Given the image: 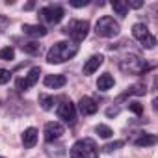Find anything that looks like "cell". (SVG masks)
<instances>
[{
	"label": "cell",
	"instance_id": "31",
	"mask_svg": "<svg viewBox=\"0 0 158 158\" xmlns=\"http://www.w3.org/2000/svg\"><path fill=\"white\" fill-rule=\"evenodd\" d=\"M0 158H4V156H0Z\"/></svg>",
	"mask_w": 158,
	"mask_h": 158
},
{
	"label": "cell",
	"instance_id": "11",
	"mask_svg": "<svg viewBox=\"0 0 158 158\" xmlns=\"http://www.w3.org/2000/svg\"><path fill=\"white\" fill-rule=\"evenodd\" d=\"M45 86L47 88H52V89H60V88H63L65 84H67V78L63 76V74H48V76H45Z\"/></svg>",
	"mask_w": 158,
	"mask_h": 158
},
{
	"label": "cell",
	"instance_id": "3",
	"mask_svg": "<svg viewBox=\"0 0 158 158\" xmlns=\"http://www.w3.org/2000/svg\"><path fill=\"white\" fill-rule=\"evenodd\" d=\"M63 32H65L74 43H80V41L86 39V35H88V32H89V23H88V21H71V23L63 28Z\"/></svg>",
	"mask_w": 158,
	"mask_h": 158
},
{
	"label": "cell",
	"instance_id": "12",
	"mask_svg": "<svg viewBox=\"0 0 158 158\" xmlns=\"http://www.w3.org/2000/svg\"><path fill=\"white\" fill-rule=\"evenodd\" d=\"M102 61H104L102 54H93V56L84 63V74H93V73L102 65Z\"/></svg>",
	"mask_w": 158,
	"mask_h": 158
},
{
	"label": "cell",
	"instance_id": "6",
	"mask_svg": "<svg viewBox=\"0 0 158 158\" xmlns=\"http://www.w3.org/2000/svg\"><path fill=\"white\" fill-rule=\"evenodd\" d=\"M121 69L125 73H130V74H139L143 71V63L141 60H138L136 56H127L123 61H121Z\"/></svg>",
	"mask_w": 158,
	"mask_h": 158
},
{
	"label": "cell",
	"instance_id": "14",
	"mask_svg": "<svg viewBox=\"0 0 158 158\" xmlns=\"http://www.w3.org/2000/svg\"><path fill=\"white\" fill-rule=\"evenodd\" d=\"M35 141H37V130H35L34 127L26 128V130L23 132V145H24L26 149H30V147L35 145Z\"/></svg>",
	"mask_w": 158,
	"mask_h": 158
},
{
	"label": "cell",
	"instance_id": "1",
	"mask_svg": "<svg viewBox=\"0 0 158 158\" xmlns=\"http://www.w3.org/2000/svg\"><path fill=\"white\" fill-rule=\"evenodd\" d=\"M78 52V47L69 43V41H58L54 43L48 52H47V61L48 63H63L67 60H71L73 56H76Z\"/></svg>",
	"mask_w": 158,
	"mask_h": 158
},
{
	"label": "cell",
	"instance_id": "28",
	"mask_svg": "<svg viewBox=\"0 0 158 158\" xmlns=\"http://www.w3.org/2000/svg\"><path fill=\"white\" fill-rule=\"evenodd\" d=\"M127 6L128 8H141L143 2H141V0H132V2H127Z\"/></svg>",
	"mask_w": 158,
	"mask_h": 158
},
{
	"label": "cell",
	"instance_id": "13",
	"mask_svg": "<svg viewBox=\"0 0 158 158\" xmlns=\"http://www.w3.org/2000/svg\"><path fill=\"white\" fill-rule=\"evenodd\" d=\"M23 32L32 35V37H43L47 35V28L41 24H23Z\"/></svg>",
	"mask_w": 158,
	"mask_h": 158
},
{
	"label": "cell",
	"instance_id": "4",
	"mask_svg": "<svg viewBox=\"0 0 158 158\" xmlns=\"http://www.w3.org/2000/svg\"><path fill=\"white\" fill-rule=\"evenodd\" d=\"M95 32H97V35H101V37H115V35L119 34V23L114 21V17L104 15V17H101V19L97 21Z\"/></svg>",
	"mask_w": 158,
	"mask_h": 158
},
{
	"label": "cell",
	"instance_id": "7",
	"mask_svg": "<svg viewBox=\"0 0 158 158\" xmlns=\"http://www.w3.org/2000/svg\"><path fill=\"white\" fill-rule=\"evenodd\" d=\"M41 15H43L45 21L56 24V23H60L63 19V8H60V6H47V8L41 10Z\"/></svg>",
	"mask_w": 158,
	"mask_h": 158
},
{
	"label": "cell",
	"instance_id": "2",
	"mask_svg": "<svg viewBox=\"0 0 158 158\" xmlns=\"http://www.w3.org/2000/svg\"><path fill=\"white\" fill-rule=\"evenodd\" d=\"M71 158H99V151L93 139H78L71 147Z\"/></svg>",
	"mask_w": 158,
	"mask_h": 158
},
{
	"label": "cell",
	"instance_id": "20",
	"mask_svg": "<svg viewBox=\"0 0 158 158\" xmlns=\"http://www.w3.org/2000/svg\"><path fill=\"white\" fill-rule=\"evenodd\" d=\"M39 104L43 106V110H50V108H52V104H54V97L41 93V95H39Z\"/></svg>",
	"mask_w": 158,
	"mask_h": 158
},
{
	"label": "cell",
	"instance_id": "21",
	"mask_svg": "<svg viewBox=\"0 0 158 158\" xmlns=\"http://www.w3.org/2000/svg\"><path fill=\"white\" fill-rule=\"evenodd\" d=\"M95 132H97L101 138H112V136H114V130H112L108 125H97Z\"/></svg>",
	"mask_w": 158,
	"mask_h": 158
},
{
	"label": "cell",
	"instance_id": "17",
	"mask_svg": "<svg viewBox=\"0 0 158 158\" xmlns=\"http://www.w3.org/2000/svg\"><path fill=\"white\" fill-rule=\"evenodd\" d=\"M134 143H136L138 147H151V145L156 143V136H154V134H143V136H139Z\"/></svg>",
	"mask_w": 158,
	"mask_h": 158
},
{
	"label": "cell",
	"instance_id": "22",
	"mask_svg": "<svg viewBox=\"0 0 158 158\" xmlns=\"http://www.w3.org/2000/svg\"><path fill=\"white\" fill-rule=\"evenodd\" d=\"M0 58L6 60V61H10V60H13V58H15V50H13L11 47H4L2 50H0Z\"/></svg>",
	"mask_w": 158,
	"mask_h": 158
},
{
	"label": "cell",
	"instance_id": "24",
	"mask_svg": "<svg viewBox=\"0 0 158 158\" xmlns=\"http://www.w3.org/2000/svg\"><path fill=\"white\" fill-rule=\"evenodd\" d=\"M141 45H143L145 48H154V45H156V37H154L152 34H149V35L141 41Z\"/></svg>",
	"mask_w": 158,
	"mask_h": 158
},
{
	"label": "cell",
	"instance_id": "23",
	"mask_svg": "<svg viewBox=\"0 0 158 158\" xmlns=\"http://www.w3.org/2000/svg\"><path fill=\"white\" fill-rule=\"evenodd\" d=\"M128 110H130L132 114H136V115H143V104H139L138 101L128 102Z\"/></svg>",
	"mask_w": 158,
	"mask_h": 158
},
{
	"label": "cell",
	"instance_id": "15",
	"mask_svg": "<svg viewBox=\"0 0 158 158\" xmlns=\"http://www.w3.org/2000/svg\"><path fill=\"white\" fill-rule=\"evenodd\" d=\"M97 88H99L101 91H108V89H112V88H114V76H112L110 73L101 74V76H99V80H97Z\"/></svg>",
	"mask_w": 158,
	"mask_h": 158
},
{
	"label": "cell",
	"instance_id": "30",
	"mask_svg": "<svg viewBox=\"0 0 158 158\" xmlns=\"http://www.w3.org/2000/svg\"><path fill=\"white\" fill-rule=\"evenodd\" d=\"M32 8H34V2H28V4L24 6V10H32Z\"/></svg>",
	"mask_w": 158,
	"mask_h": 158
},
{
	"label": "cell",
	"instance_id": "5",
	"mask_svg": "<svg viewBox=\"0 0 158 158\" xmlns=\"http://www.w3.org/2000/svg\"><path fill=\"white\" fill-rule=\"evenodd\" d=\"M39 74H41V69H39V67H32V69H30V73H28L24 78H21V80L17 82V88H19L21 91L30 89V88H32V86H35V82L39 80Z\"/></svg>",
	"mask_w": 158,
	"mask_h": 158
},
{
	"label": "cell",
	"instance_id": "19",
	"mask_svg": "<svg viewBox=\"0 0 158 158\" xmlns=\"http://www.w3.org/2000/svg\"><path fill=\"white\" fill-rule=\"evenodd\" d=\"M39 48H41V45L39 43H35V41H30V43H24L23 45V50L26 52V54H39Z\"/></svg>",
	"mask_w": 158,
	"mask_h": 158
},
{
	"label": "cell",
	"instance_id": "8",
	"mask_svg": "<svg viewBox=\"0 0 158 158\" xmlns=\"http://www.w3.org/2000/svg\"><path fill=\"white\" fill-rule=\"evenodd\" d=\"M63 132H65V128H63V125L58 123V121H50V123L45 125V139H47V141H54V139L61 138Z\"/></svg>",
	"mask_w": 158,
	"mask_h": 158
},
{
	"label": "cell",
	"instance_id": "18",
	"mask_svg": "<svg viewBox=\"0 0 158 158\" xmlns=\"http://www.w3.org/2000/svg\"><path fill=\"white\" fill-rule=\"evenodd\" d=\"M112 8H114V11H115L119 17H127V13H128V6H127L125 0H114V2H112Z\"/></svg>",
	"mask_w": 158,
	"mask_h": 158
},
{
	"label": "cell",
	"instance_id": "16",
	"mask_svg": "<svg viewBox=\"0 0 158 158\" xmlns=\"http://www.w3.org/2000/svg\"><path fill=\"white\" fill-rule=\"evenodd\" d=\"M132 35H134L139 43H141V41L149 35V28H147L143 23H136V24L132 26Z\"/></svg>",
	"mask_w": 158,
	"mask_h": 158
},
{
	"label": "cell",
	"instance_id": "10",
	"mask_svg": "<svg viewBox=\"0 0 158 158\" xmlns=\"http://www.w3.org/2000/svg\"><path fill=\"white\" fill-rule=\"evenodd\" d=\"M78 108H80V112H82L84 115H93V114L99 110L97 102H95L91 97H82L80 102H78Z\"/></svg>",
	"mask_w": 158,
	"mask_h": 158
},
{
	"label": "cell",
	"instance_id": "26",
	"mask_svg": "<svg viewBox=\"0 0 158 158\" xmlns=\"http://www.w3.org/2000/svg\"><path fill=\"white\" fill-rule=\"evenodd\" d=\"M119 147H123V141H114V143L104 145V151H106V152H112V151H115V149H119Z\"/></svg>",
	"mask_w": 158,
	"mask_h": 158
},
{
	"label": "cell",
	"instance_id": "29",
	"mask_svg": "<svg viewBox=\"0 0 158 158\" xmlns=\"http://www.w3.org/2000/svg\"><path fill=\"white\" fill-rule=\"evenodd\" d=\"M117 112H119L117 108H108L106 110V115H117Z\"/></svg>",
	"mask_w": 158,
	"mask_h": 158
},
{
	"label": "cell",
	"instance_id": "9",
	"mask_svg": "<svg viewBox=\"0 0 158 158\" xmlns=\"http://www.w3.org/2000/svg\"><path fill=\"white\" fill-rule=\"evenodd\" d=\"M58 115H60V119H63L65 123H73L74 117H76V108H74V104H73L71 101H65L63 104H60Z\"/></svg>",
	"mask_w": 158,
	"mask_h": 158
},
{
	"label": "cell",
	"instance_id": "25",
	"mask_svg": "<svg viewBox=\"0 0 158 158\" xmlns=\"http://www.w3.org/2000/svg\"><path fill=\"white\" fill-rule=\"evenodd\" d=\"M10 78H11V73L10 71H6V69H0V84H8L10 82Z\"/></svg>",
	"mask_w": 158,
	"mask_h": 158
},
{
	"label": "cell",
	"instance_id": "27",
	"mask_svg": "<svg viewBox=\"0 0 158 158\" xmlns=\"http://www.w3.org/2000/svg\"><path fill=\"white\" fill-rule=\"evenodd\" d=\"M86 4H88V0H73L71 2V6H74V8H82Z\"/></svg>",
	"mask_w": 158,
	"mask_h": 158
}]
</instances>
